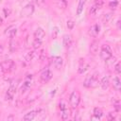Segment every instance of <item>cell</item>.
<instances>
[{
	"mask_svg": "<svg viewBox=\"0 0 121 121\" xmlns=\"http://www.w3.org/2000/svg\"><path fill=\"white\" fill-rule=\"evenodd\" d=\"M99 85V80L97 78L96 74H93L92 76H88L84 81H83V86L86 88H91V89H95Z\"/></svg>",
	"mask_w": 121,
	"mask_h": 121,
	"instance_id": "cell-1",
	"label": "cell"
},
{
	"mask_svg": "<svg viewBox=\"0 0 121 121\" xmlns=\"http://www.w3.org/2000/svg\"><path fill=\"white\" fill-rule=\"evenodd\" d=\"M80 102V94L78 90H74L69 95V106L72 109H77Z\"/></svg>",
	"mask_w": 121,
	"mask_h": 121,
	"instance_id": "cell-2",
	"label": "cell"
},
{
	"mask_svg": "<svg viewBox=\"0 0 121 121\" xmlns=\"http://www.w3.org/2000/svg\"><path fill=\"white\" fill-rule=\"evenodd\" d=\"M16 68V64L12 60H7L0 62V70L3 73H9Z\"/></svg>",
	"mask_w": 121,
	"mask_h": 121,
	"instance_id": "cell-3",
	"label": "cell"
},
{
	"mask_svg": "<svg viewBox=\"0 0 121 121\" xmlns=\"http://www.w3.org/2000/svg\"><path fill=\"white\" fill-rule=\"evenodd\" d=\"M112 56V51L111 46L108 45V44L101 45V49L99 51V57H100V59L103 60H107Z\"/></svg>",
	"mask_w": 121,
	"mask_h": 121,
	"instance_id": "cell-4",
	"label": "cell"
},
{
	"mask_svg": "<svg viewBox=\"0 0 121 121\" xmlns=\"http://www.w3.org/2000/svg\"><path fill=\"white\" fill-rule=\"evenodd\" d=\"M33 12H34V5L33 4H27L23 8L21 14L24 17H29L33 14Z\"/></svg>",
	"mask_w": 121,
	"mask_h": 121,
	"instance_id": "cell-5",
	"label": "cell"
},
{
	"mask_svg": "<svg viewBox=\"0 0 121 121\" xmlns=\"http://www.w3.org/2000/svg\"><path fill=\"white\" fill-rule=\"evenodd\" d=\"M16 86L17 84H10V86L8 88L7 92H6V95H5V98L6 100H12L13 97H14V95L16 93Z\"/></svg>",
	"mask_w": 121,
	"mask_h": 121,
	"instance_id": "cell-6",
	"label": "cell"
},
{
	"mask_svg": "<svg viewBox=\"0 0 121 121\" xmlns=\"http://www.w3.org/2000/svg\"><path fill=\"white\" fill-rule=\"evenodd\" d=\"M52 77H53L52 72H51L49 69H45V70H43V71L41 73V75H40V79H41L43 82L46 83V82H48V81L52 78Z\"/></svg>",
	"mask_w": 121,
	"mask_h": 121,
	"instance_id": "cell-7",
	"label": "cell"
},
{
	"mask_svg": "<svg viewBox=\"0 0 121 121\" xmlns=\"http://www.w3.org/2000/svg\"><path fill=\"white\" fill-rule=\"evenodd\" d=\"M99 32H100V26L98 24H95L91 26L89 28V35L93 38H96Z\"/></svg>",
	"mask_w": 121,
	"mask_h": 121,
	"instance_id": "cell-8",
	"label": "cell"
},
{
	"mask_svg": "<svg viewBox=\"0 0 121 121\" xmlns=\"http://www.w3.org/2000/svg\"><path fill=\"white\" fill-rule=\"evenodd\" d=\"M51 63H52V65H53L55 68L60 69V68L62 67L63 60H62V59H61L60 57H59V56H55V57H53V58L51 59Z\"/></svg>",
	"mask_w": 121,
	"mask_h": 121,
	"instance_id": "cell-9",
	"label": "cell"
},
{
	"mask_svg": "<svg viewBox=\"0 0 121 121\" xmlns=\"http://www.w3.org/2000/svg\"><path fill=\"white\" fill-rule=\"evenodd\" d=\"M98 48H99V43H98V41L94 40L93 42H91L90 46H89V50H90V53L92 55H96L97 52H98Z\"/></svg>",
	"mask_w": 121,
	"mask_h": 121,
	"instance_id": "cell-10",
	"label": "cell"
},
{
	"mask_svg": "<svg viewBox=\"0 0 121 121\" xmlns=\"http://www.w3.org/2000/svg\"><path fill=\"white\" fill-rule=\"evenodd\" d=\"M99 85L103 90H107L110 86V78L108 76L102 77V78L99 80Z\"/></svg>",
	"mask_w": 121,
	"mask_h": 121,
	"instance_id": "cell-11",
	"label": "cell"
},
{
	"mask_svg": "<svg viewBox=\"0 0 121 121\" xmlns=\"http://www.w3.org/2000/svg\"><path fill=\"white\" fill-rule=\"evenodd\" d=\"M62 43H63L64 47L69 48V47L72 45V43H73L72 37H71L70 35H68V34H64V35L62 36Z\"/></svg>",
	"mask_w": 121,
	"mask_h": 121,
	"instance_id": "cell-12",
	"label": "cell"
},
{
	"mask_svg": "<svg viewBox=\"0 0 121 121\" xmlns=\"http://www.w3.org/2000/svg\"><path fill=\"white\" fill-rule=\"evenodd\" d=\"M38 112H39L38 111H30V112H28L27 113H26V114L24 115L23 119H24L25 121H31V120H33V119L36 118Z\"/></svg>",
	"mask_w": 121,
	"mask_h": 121,
	"instance_id": "cell-13",
	"label": "cell"
},
{
	"mask_svg": "<svg viewBox=\"0 0 121 121\" xmlns=\"http://www.w3.org/2000/svg\"><path fill=\"white\" fill-rule=\"evenodd\" d=\"M44 36H45V32H44V30H43L42 27H38V28L35 30V32H34V38H35L36 40L42 41V40L44 38Z\"/></svg>",
	"mask_w": 121,
	"mask_h": 121,
	"instance_id": "cell-14",
	"label": "cell"
},
{
	"mask_svg": "<svg viewBox=\"0 0 121 121\" xmlns=\"http://www.w3.org/2000/svg\"><path fill=\"white\" fill-rule=\"evenodd\" d=\"M112 87L115 91L119 92L121 90V82H120V79L118 77H114L113 79H112Z\"/></svg>",
	"mask_w": 121,
	"mask_h": 121,
	"instance_id": "cell-15",
	"label": "cell"
},
{
	"mask_svg": "<svg viewBox=\"0 0 121 121\" xmlns=\"http://www.w3.org/2000/svg\"><path fill=\"white\" fill-rule=\"evenodd\" d=\"M5 33L8 34L10 39H11V38H14L15 35H16V33H17V28L14 27V26H9V29H8V28L6 29V32H5Z\"/></svg>",
	"mask_w": 121,
	"mask_h": 121,
	"instance_id": "cell-16",
	"label": "cell"
},
{
	"mask_svg": "<svg viewBox=\"0 0 121 121\" xmlns=\"http://www.w3.org/2000/svg\"><path fill=\"white\" fill-rule=\"evenodd\" d=\"M88 68H89V64L88 63H86L85 61L80 62V64L78 66V74H83L88 70Z\"/></svg>",
	"mask_w": 121,
	"mask_h": 121,
	"instance_id": "cell-17",
	"label": "cell"
},
{
	"mask_svg": "<svg viewBox=\"0 0 121 121\" xmlns=\"http://www.w3.org/2000/svg\"><path fill=\"white\" fill-rule=\"evenodd\" d=\"M9 50L11 52H15L18 48V42L15 41L13 38H11L10 41H9Z\"/></svg>",
	"mask_w": 121,
	"mask_h": 121,
	"instance_id": "cell-18",
	"label": "cell"
},
{
	"mask_svg": "<svg viewBox=\"0 0 121 121\" xmlns=\"http://www.w3.org/2000/svg\"><path fill=\"white\" fill-rule=\"evenodd\" d=\"M34 55H35V52H34L33 50L28 51L27 53H26L25 56H24V60H25V61H26V62H30V61L32 60V59L34 58Z\"/></svg>",
	"mask_w": 121,
	"mask_h": 121,
	"instance_id": "cell-19",
	"label": "cell"
},
{
	"mask_svg": "<svg viewBox=\"0 0 121 121\" xmlns=\"http://www.w3.org/2000/svg\"><path fill=\"white\" fill-rule=\"evenodd\" d=\"M61 112V113H60V118L62 119V120H67V119H69V117H70V110H68V108H66V109H64V110H62V111H60Z\"/></svg>",
	"mask_w": 121,
	"mask_h": 121,
	"instance_id": "cell-20",
	"label": "cell"
},
{
	"mask_svg": "<svg viewBox=\"0 0 121 121\" xmlns=\"http://www.w3.org/2000/svg\"><path fill=\"white\" fill-rule=\"evenodd\" d=\"M93 114L100 119V118L102 117V115H103V111H102L101 108L95 107V108H94V110H93Z\"/></svg>",
	"mask_w": 121,
	"mask_h": 121,
	"instance_id": "cell-21",
	"label": "cell"
},
{
	"mask_svg": "<svg viewBox=\"0 0 121 121\" xmlns=\"http://www.w3.org/2000/svg\"><path fill=\"white\" fill-rule=\"evenodd\" d=\"M84 4H85V0H79L78 2V8H77V15H80L82 10H83V7H84Z\"/></svg>",
	"mask_w": 121,
	"mask_h": 121,
	"instance_id": "cell-22",
	"label": "cell"
},
{
	"mask_svg": "<svg viewBox=\"0 0 121 121\" xmlns=\"http://www.w3.org/2000/svg\"><path fill=\"white\" fill-rule=\"evenodd\" d=\"M112 105H113V108H114V110H115L116 112L120 111L121 107H120V100H119V99H114V100H112Z\"/></svg>",
	"mask_w": 121,
	"mask_h": 121,
	"instance_id": "cell-23",
	"label": "cell"
},
{
	"mask_svg": "<svg viewBox=\"0 0 121 121\" xmlns=\"http://www.w3.org/2000/svg\"><path fill=\"white\" fill-rule=\"evenodd\" d=\"M58 8L60 9H65L67 8V1L66 0H59Z\"/></svg>",
	"mask_w": 121,
	"mask_h": 121,
	"instance_id": "cell-24",
	"label": "cell"
},
{
	"mask_svg": "<svg viewBox=\"0 0 121 121\" xmlns=\"http://www.w3.org/2000/svg\"><path fill=\"white\" fill-rule=\"evenodd\" d=\"M41 46H42V41L34 39V41L32 42V47L34 49H39V48H41Z\"/></svg>",
	"mask_w": 121,
	"mask_h": 121,
	"instance_id": "cell-25",
	"label": "cell"
},
{
	"mask_svg": "<svg viewBox=\"0 0 121 121\" xmlns=\"http://www.w3.org/2000/svg\"><path fill=\"white\" fill-rule=\"evenodd\" d=\"M99 9H99V8H97V7H96V6L94 4V5L91 7V9H90L89 12H90V14H91V15L95 16V14L98 12V10H99Z\"/></svg>",
	"mask_w": 121,
	"mask_h": 121,
	"instance_id": "cell-26",
	"label": "cell"
},
{
	"mask_svg": "<svg viewBox=\"0 0 121 121\" xmlns=\"http://www.w3.org/2000/svg\"><path fill=\"white\" fill-rule=\"evenodd\" d=\"M118 5H119V3H118V1H116V0H113V1L109 2V8H111L112 9H117V8H118Z\"/></svg>",
	"mask_w": 121,
	"mask_h": 121,
	"instance_id": "cell-27",
	"label": "cell"
},
{
	"mask_svg": "<svg viewBox=\"0 0 121 121\" xmlns=\"http://www.w3.org/2000/svg\"><path fill=\"white\" fill-rule=\"evenodd\" d=\"M113 70H114V72L116 73V74H120L121 73V63L119 62V61H117L114 65H113Z\"/></svg>",
	"mask_w": 121,
	"mask_h": 121,
	"instance_id": "cell-28",
	"label": "cell"
},
{
	"mask_svg": "<svg viewBox=\"0 0 121 121\" xmlns=\"http://www.w3.org/2000/svg\"><path fill=\"white\" fill-rule=\"evenodd\" d=\"M66 26H67V28L68 29H73L74 28V26H75V22L72 20V19H69V20H67V22H66Z\"/></svg>",
	"mask_w": 121,
	"mask_h": 121,
	"instance_id": "cell-29",
	"label": "cell"
},
{
	"mask_svg": "<svg viewBox=\"0 0 121 121\" xmlns=\"http://www.w3.org/2000/svg\"><path fill=\"white\" fill-rule=\"evenodd\" d=\"M116 115H117L116 112H111L108 113L107 119H108V120H114V119L116 118Z\"/></svg>",
	"mask_w": 121,
	"mask_h": 121,
	"instance_id": "cell-30",
	"label": "cell"
},
{
	"mask_svg": "<svg viewBox=\"0 0 121 121\" xmlns=\"http://www.w3.org/2000/svg\"><path fill=\"white\" fill-rule=\"evenodd\" d=\"M111 18H112V14H111V13L104 14L103 17H102V22H103V23H108Z\"/></svg>",
	"mask_w": 121,
	"mask_h": 121,
	"instance_id": "cell-31",
	"label": "cell"
},
{
	"mask_svg": "<svg viewBox=\"0 0 121 121\" xmlns=\"http://www.w3.org/2000/svg\"><path fill=\"white\" fill-rule=\"evenodd\" d=\"M3 13H4V16H5V17H8V16L10 15L11 9H9V8H4V9H3Z\"/></svg>",
	"mask_w": 121,
	"mask_h": 121,
	"instance_id": "cell-32",
	"label": "cell"
},
{
	"mask_svg": "<svg viewBox=\"0 0 121 121\" xmlns=\"http://www.w3.org/2000/svg\"><path fill=\"white\" fill-rule=\"evenodd\" d=\"M103 4H104V0H95V5L99 9L103 7Z\"/></svg>",
	"mask_w": 121,
	"mask_h": 121,
	"instance_id": "cell-33",
	"label": "cell"
},
{
	"mask_svg": "<svg viewBox=\"0 0 121 121\" xmlns=\"http://www.w3.org/2000/svg\"><path fill=\"white\" fill-rule=\"evenodd\" d=\"M58 27L57 26H55L53 29H52V38L53 39H56L57 38V35H58Z\"/></svg>",
	"mask_w": 121,
	"mask_h": 121,
	"instance_id": "cell-34",
	"label": "cell"
},
{
	"mask_svg": "<svg viewBox=\"0 0 121 121\" xmlns=\"http://www.w3.org/2000/svg\"><path fill=\"white\" fill-rule=\"evenodd\" d=\"M59 108H60V111H62V110L66 109L67 107H66V104H65L63 101H61V102L60 103V105H59Z\"/></svg>",
	"mask_w": 121,
	"mask_h": 121,
	"instance_id": "cell-35",
	"label": "cell"
},
{
	"mask_svg": "<svg viewBox=\"0 0 121 121\" xmlns=\"http://www.w3.org/2000/svg\"><path fill=\"white\" fill-rule=\"evenodd\" d=\"M91 120H99V118L98 117H96V116H95L94 114L91 116Z\"/></svg>",
	"mask_w": 121,
	"mask_h": 121,
	"instance_id": "cell-36",
	"label": "cell"
},
{
	"mask_svg": "<svg viewBox=\"0 0 121 121\" xmlns=\"http://www.w3.org/2000/svg\"><path fill=\"white\" fill-rule=\"evenodd\" d=\"M3 50H4V46L0 43V53H2V52H3Z\"/></svg>",
	"mask_w": 121,
	"mask_h": 121,
	"instance_id": "cell-37",
	"label": "cell"
},
{
	"mask_svg": "<svg viewBox=\"0 0 121 121\" xmlns=\"http://www.w3.org/2000/svg\"><path fill=\"white\" fill-rule=\"evenodd\" d=\"M43 1H44V0H36V2H37L38 4H42Z\"/></svg>",
	"mask_w": 121,
	"mask_h": 121,
	"instance_id": "cell-38",
	"label": "cell"
},
{
	"mask_svg": "<svg viewBox=\"0 0 121 121\" xmlns=\"http://www.w3.org/2000/svg\"><path fill=\"white\" fill-rule=\"evenodd\" d=\"M117 27H118V29L120 28V20L117 21Z\"/></svg>",
	"mask_w": 121,
	"mask_h": 121,
	"instance_id": "cell-39",
	"label": "cell"
},
{
	"mask_svg": "<svg viewBox=\"0 0 121 121\" xmlns=\"http://www.w3.org/2000/svg\"><path fill=\"white\" fill-rule=\"evenodd\" d=\"M2 23H3V19H2L1 16H0V25H2Z\"/></svg>",
	"mask_w": 121,
	"mask_h": 121,
	"instance_id": "cell-40",
	"label": "cell"
},
{
	"mask_svg": "<svg viewBox=\"0 0 121 121\" xmlns=\"http://www.w3.org/2000/svg\"><path fill=\"white\" fill-rule=\"evenodd\" d=\"M0 1H1V0H0Z\"/></svg>",
	"mask_w": 121,
	"mask_h": 121,
	"instance_id": "cell-41",
	"label": "cell"
}]
</instances>
